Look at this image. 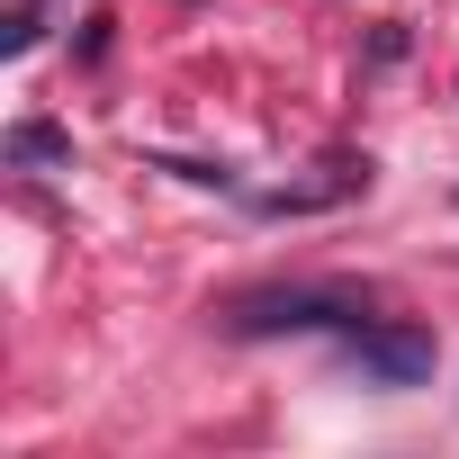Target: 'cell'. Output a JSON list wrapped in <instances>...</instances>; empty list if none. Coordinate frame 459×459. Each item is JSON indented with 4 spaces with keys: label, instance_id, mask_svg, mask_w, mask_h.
<instances>
[{
    "label": "cell",
    "instance_id": "6da1fadb",
    "mask_svg": "<svg viewBox=\"0 0 459 459\" xmlns=\"http://www.w3.org/2000/svg\"><path fill=\"white\" fill-rule=\"evenodd\" d=\"M360 316L369 307L342 298V289H253V298L225 307V333H244V342H262V333H351Z\"/></svg>",
    "mask_w": 459,
    "mask_h": 459
},
{
    "label": "cell",
    "instance_id": "7a4b0ae2",
    "mask_svg": "<svg viewBox=\"0 0 459 459\" xmlns=\"http://www.w3.org/2000/svg\"><path fill=\"white\" fill-rule=\"evenodd\" d=\"M342 360H351L369 387H432V360H441V351H432L423 325H369V316H360V325L342 333Z\"/></svg>",
    "mask_w": 459,
    "mask_h": 459
},
{
    "label": "cell",
    "instance_id": "3957f363",
    "mask_svg": "<svg viewBox=\"0 0 459 459\" xmlns=\"http://www.w3.org/2000/svg\"><path fill=\"white\" fill-rule=\"evenodd\" d=\"M0 162L10 171H55V162H73V135L46 126V117H19L10 135H0Z\"/></svg>",
    "mask_w": 459,
    "mask_h": 459
}]
</instances>
